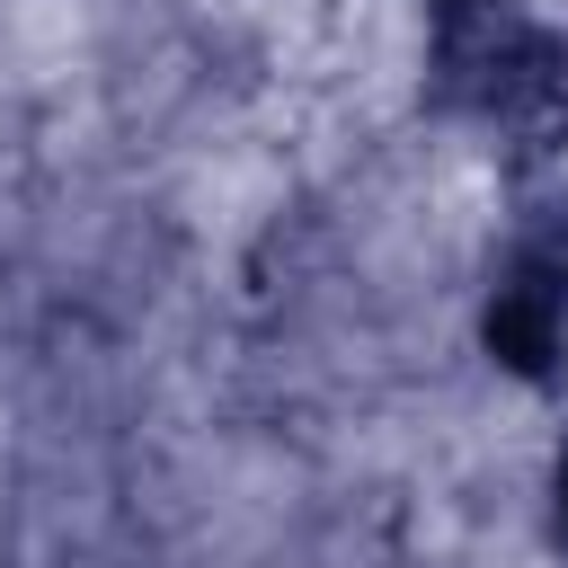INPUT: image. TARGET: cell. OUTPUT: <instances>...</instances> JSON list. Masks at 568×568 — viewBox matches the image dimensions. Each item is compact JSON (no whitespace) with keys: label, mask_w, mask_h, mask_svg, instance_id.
<instances>
[{"label":"cell","mask_w":568,"mask_h":568,"mask_svg":"<svg viewBox=\"0 0 568 568\" xmlns=\"http://www.w3.org/2000/svg\"><path fill=\"white\" fill-rule=\"evenodd\" d=\"M479 355L524 390H559L568 382V169L541 195H524L515 240L488 266Z\"/></svg>","instance_id":"1"},{"label":"cell","mask_w":568,"mask_h":568,"mask_svg":"<svg viewBox=\"0 0 568 568\" xmlns=\"http://www.w3.org/2000/svg\"><path fill=\"white\" fill-rule=\"evenodd\" d=\"M435 106L488 133H532L568 106V27L532 9L435 27Z\"/></svg>","instance_id":"2"},{"label":"cell","mask_w":568,"mask_h":568,"mask_svg":"<svg viewBox=\"0 0 568 568\" xmlns=\"http://www.w3.org/2000/svg\"><path fill=\"white\" fill-rule=\"evenodd\" d=\"M541 506H550V541L568 550V435H559V453H550V479H541Z\"/></svg>","instance_id":"3"},{"label":"cell","mask_w":568,"mask_h":568,"mask_svg":"<svg viewBox=\"0 0 568 568\" xmlns=\"http://www.w3.org/2000/svg\"><path fill=\"white\" fill-rule=\"evenodd\" d=\"M497 9H524V0H435V27H462V18H497Z\"/></svg>","instance_id":"4"}]
</instances>
